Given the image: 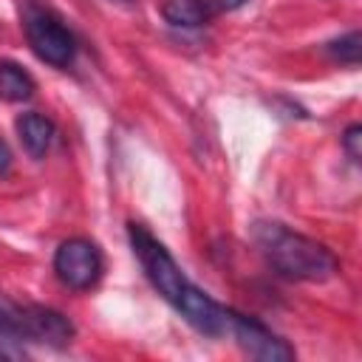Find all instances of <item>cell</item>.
Masks as SVG:
<instances>
[{
    "instance_id": "6da1fadb",
    "label": "cell",
    "mask_w": 362,
    "mask_h": 362,
    "mask_svg": "<svg viewBox=\"0 0 362 362\" xmlns=\"http://www.w3.org/2000/svg\"><path fill=\"white\" fill-rule=\"evenodd\" d=\"M130 246L153 283V288L201 334L206 337H223L226 334V311L221 303H215L206 291H201L195 283L187 280V274L178 269L173 255L161 240H156L141 223H127Z\"/></svg>"
},
{
    "instance_id": "7a4b0ae2",
    "label": "cell",
    "mask_w": 362,
    "mask_h": 362,
    "mask_svg": "<svg viewBox=\"0 0 362 362\" xmlns=\"http://www.w3.org/2000/svg\"><path fill=\"white\" fill-rule=\"evenodd\" d=\"M260 252L283 277L322 283L337 272V257L317 240L277 223V221H257L252 229Z\"/></svg>"
},
{
    "instance_id": "3957f363",
    "label": "cell",
    "mask_w": 362,
    "mask_h": 362,
    "mask_svg": "<svg viewBox=\"0 0 362 362\" xmlns=\"http://www.w3.org/2000/svg\"><path fill=\"white\" fill-rule=\"evenodd\" d=\"M54 272L62 286L74 291H88L102 280L105 257L99 246L88 238H68L57 246L54 255Z\"/></svg>"
},
{
    "instance_id": "277c9868",
    "label": "cell",
    "mask_w": 362,
    "mask_h": 362,
    "mask_svg": "<svg viewBox=\"0 0 362 362\" xmlns=\"http://www.w3.org/2000/svg\"><path fill=\"white\" fill-rule=\"evenodd\" d=\"M25 37H28L31 51L54 68H68L76 57V37L65 28L59 17L48 11H28Z\"/></svg>"
},
{
    "instance_id": "5b68a950",
    "label": "cell",
    "mask_w": 362,
    "mask_h": 362,
    "mask_svg": "<svg viewBox=\"0 0 362 362\" xmlns=\"http://www.w3.org/2000/svg\"><path fill=\"white\" fill-rule=\"evenodd\" d=\"M226 334L235 337V342L255 359H263V362H288L294 359V348L280 339L277 334H272L263 322H257L255 317H246L240 311H226Z\"/></svg>"
},
{
    "instance_id": "8992f818",
    "label": "cell",
    "mask_w": 362,
    "mask_h": 362,
    "mask_svg": "<svg viewBox=\"0 0 362 362\" xmlns=\"http://www.w3.org/2000/svg\"><path fill=\"white\" fill-rule=\"evenodd\" d=\"M20 320H23V331L31 339L48 342V345H68L74 337V325L65 314L54 311V308H42V305H25L20 308Z\"/></svg>"
},
{
    "instance_id": "52a82bcc",
    "label": "cell",
    "mask_w": 362,
    "mask_h": 362,
    "mask_svg": "<svg viewBox=\"0 0 362 362\" xmlns=\"http://www.w3.org/2000/svg\"><path fill=\"white\" fill-rule=\"evenodd\" d=\"M14 127H17V139H20V144L25 147V153L31 156V158H45V153L51 150V141H54V122L51 119H45L42 113H20L17 116V122H14Z\"/></svg>"
},
{
    "instance_id": "ba28073f",
    "label": "cell",
    "mask_w": 362,
    "mask_h": 362,
    "mask_svg": "<svg viewBox=\"0 0 362 362\" xmlns=\"http://www.w3.org/2000/svg\"><path fill=\"white\" fill-rule=\"evenodd\" d=\"M34 90H37L34 76L23 65L11 59H0V96L6 102H25L34 96Z\"/></svg>"
},
{
    "instance_id": "9c48e42d",
    "label": "cell",
    "mask_w": 362,
    "mask_h": 362,
    "mask_svg": "<svg viewBox=\"0 0 362 362\" xmlns=\"http://www.w3.org/2000/svg\"><path fill=\"white\" fill-rule=\"evenodd\" d=\"M161 17L178 28H198L209 20V6L206 0H164Z\"/></svg>"
},
{
    "instance_id": "30bf717a",
    "label": "cell",
    "mask_w": 362,
    "mask_h": 362,
    "mask_svg": "<svg viewBox=\"0 0 362 362\" xmlns=\"http://www.w3.org/2000/svg\"><path fill=\"white\" fill-rule=\"evenodd\" d=\"M359 51H362V40H359V31H348L345 37L328 42V54L342 62V65H359Z\"/></svg>"
},
{
    "instance_id": "8fae6325",
    "label": "cell",
    "mask_w": 362,
    "mask_h": 362,
    "mask_svg": "<svg viewBox=\"0 0 362 362\" xmlns=\"http://www.w3.org/2000/svg\"><path fill=\"white\" fill-rule=\"evenodd\" d=\"M0 337H11V339H23V320H20V308L3 305L0 303Z\"/></svg>"
},
{
    "instance_id": "7c38bea8",
    "label": "cell",
    "mask_w": 362,
    "mask_h": 362,
    "mask_svg": "<svg viewBox=\"0 0 362 362\" xmlns=\"http://www.w3.org/2000/svg\"><path fill=\"white\" fill-rule=\"evenodd\" d=\"M342 147L348 153L351 161H359L362 158V124H348L345 133H342Z\"/></svg>"
},
{
    "instance_id": "4fadbf2b",
    "label": "cell",
    "mask_w": 362,
    "mask_h": 362,
    "mask_svg": "<svg viewBox=\"0 0 362 362\" xmlns=\"http://www.w3.org/2000/svg\"><path fill=\"white\" fill-rule=\"evenodd\" d=\"M11 167V150L6 147V141H0V175H6Z\"/></svg>"
},
{
    "instance_id": "5bb4252c",
    "label": "cell",
    "mask_w": 362,
    "mask_h": 362,
    "mask_svg": "<svg viewBox=\"0 0 362 362\" xmlns=\"http://www.w3.org/2000/svg\"><path fill=\"white\" fill-rule=\"evenodd\" d=\"M215 8H223V11H235V8H240L246 0H209Z\"/></svg>"
}]
</instances>
